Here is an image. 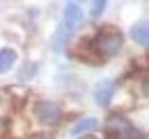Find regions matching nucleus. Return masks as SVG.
<instances>
[{
	"label": "nucleus",
	"instance_id": "1",
	"mask_svg": "<svg viewBox=\"0 0 149 139\" xmlns=\"http://www.w3.org/2000/svg\"><path fill=\"white\" fill-rule=\"evenodd\" d=\"M87 46H90V50L96 59H112L124 50V36L119 30L106 28V30H99Z\"/></svg>",
	"mask_w": 149,
	"mask_h": 139
},
{
	"label": "nucleus",
	"instance_id": "2",
	"mask_svg": "<svg viewBox=\"0 0 149 139\" xmlns=\"http://www.w3.org/2000/svg\"><path fill=\"white\" fill-rule=\"evenodd\" d=\"M32 116H35V121L39 125H44V128H53V125H60L62 119H64V112H62V107L55 103V100H46V98H41L35 103L32 107Z\"/></svg>",
	"mask_w": 149,
	"mask_h": 139
},
{
	"label": "nucleus",
	"instance_id": "3",
	"mask_svg": "<svg viewBox=\"0 0 149 139\" xmlns=\"http://www.w3.org/2000/svg\"><path fill=\"white\" fill-rule=\"evenodd\" d=\"M115 94H117V85L112 80H101L94 87V100H96L99 107H108L115 98Z\"/></svg>",
	"mask_w": 149,
	"mask_h": 139
},
{
	"label": "nucleus",
	"instance_id": "4",
	"mask_svg": "<svg viewBox=\"0 0 149 139\" xmlns=\"http://www.w3.org/2000/svg\"><path fill=\"white\" fill-rule=\"evenodd\" d=\"M83 21H85V12H83V7L78 5V2H67L64 5V28H69L71 32H76L80 25H83Z\"/></svg>",
	"mask_w": 149,
	"mask_h": 139
},
{
	"label": "nucleus",
	"instance_id": "5",
	"mask_svg": "<svg viewBox=\"0 0 149 139\" xmlns=\"http://www.w3.org/2000/svg\"><path fill=\"white\" fill-rule=\"evenodd\" d=\"M131 39H133V43L140 46V48L147 46L149 43V25H147V21H140V23H135V25L131 28Z\"/></svg>",
	"mask_w": 149,
	"mask_h": 139
},
{
	"label": "nucleus",
	"instance_id": "6",
	"mask_svg": "<svg viewBox=\"0 0 149 139\" xmlns=\"http://www.w3.org/2000/svg\"><path fill=\"white\" fill-rule=\"evenodd\" d=\"M99 128V121L94 119V116H85V119H78V121L71 125V135L74 137H78V135H87V132H92V130H96Z\"/></svg>",
	"mask_w": 149,
	"mask_h": 139
},
{
	"label": "nucleus",
	"instance_id": "7",
	"mask_svg": "<svg viewBox=\"0 0 149 139\" xmlns=\"http://www.w3.org/2000/svg\"><path fill=\"white\" fill-rule=\"evenodd\" d=\"M16 59H19V52L14 48H0V75L9 73V69L16 64Z\"/></svg>",
	"mask_w": 149,
	"mask_h": 139
},
{
	"label": "nucleus",
	"instance_id": "8",
	"mask_svg": "<svg viewBox=\"0 0 149 139\" xmlns=\"http://www.w3.org/2000/svg\"><path fill=\"white\" fill-rule=\"evenodd\" d=\"M71 34H74V32H71L69 28L60 25V28L55 30V34H53V50H55V52H60L62 48H64V46H67V43H69Z\"/></svg>",
	"mask_w": 149,
	"mask_h": 139
},
{
	"label": "nucleus",
	"instance_id": "9",
	"mask_svg": "<svg viewBox=\"0 0 149 139\" xmlns=\"http://www.w3.org/2000/svg\"><path fill=\"white\" fill-rule=\"evenodd\" d=\"M106 7H108V2H106V0H94V2H92V9H90V16H92V18H99L103 12H106Z\"/></svg>",
	"mask_w": 149,
	"mask_h": 139
},
{
	"label": "nucleus",
	"instance_id": "10",
	"mask_svg": "<svg viewBox=\"0 0 149 139\" xmlns=\"http://www.w3.org/2000/svg\"><path fill=\"white\" fill-rule=\"evenodd\" d=\"M35 71H37V66H35V64H30V66H25V69H23V71L19 73V82H25V78L30 80V78L35 75Z\"/></svg>",
	"mask_w": 149,
	"mask_h": 139
},
{
	"label": "nucleus",
	"instance_id": "11",
	"mask_svg": "<svg viewBox=\"0 0 149 139\" xmlns=\"http://www.w3.org/2000/svg\"><path fill=\"white\" fill-rule=\"evenodd\" d=\"M5 132H7V121H5V114L0 112V139H2Z\"/></svg>",
	"mask_w": 149,
	"mask_h": 139
},
{
	"label": "nucleus",
	"instance_id": "12",
	"mask_svg": "<svg viewBox=\"0 0 149 139\" xmlns=\"http://www.w3.org/2000/svg\"><path fill=\"white\" fill-rule=\"evenodd\" d=\"M30 139H55L53 135H46V132H37V135H32Z\"/></svg>",
	"mask_w": 149,
	"mask_h": 139
}]
</instances>
